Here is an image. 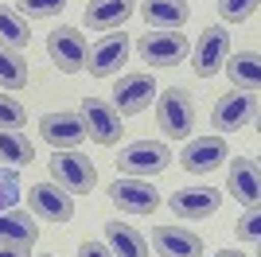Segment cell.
<instances>
[{
	"label": "cell",
	"instance_id": "cell-8",
	"mask_svg": "<svg viewBox=\"0 0 261 257\" xmlns=\"http://www.w3.org/2000/svg\"><path fill=\"white\" fill-rule=\"evenodd\" d=\"M191 66H195L199 78H215V70H222L230 59V32L226 28H203V35H199V43L191 47Z\"/></svg>",
	"mask_w": 261,
	"mask_h": 257
},
{
	"label": "cell",
	"instance_id": "cell-14",
	"mask_svg": "<svg viewBox=\"0 0 261 257\" xmlns=\"http://www.w3.org/2000/svg\"><path fill=\"white\" fill-rule=\"evenodd\" d=\"M168 207L179 218H187V222H199V218H211L222 207V191L218 187H203V183L199 187H179V191H172Z\"/></svg>",
	"mask_w": 261,
	"mask_h": 257
},
{
	"label": "cell",
	"instance_id": "cell-26",
	"mask_svg": "<svg viewBox=\"0 0 261 257\" xmlns=\"http://www.w3.org/2000/svg\"><path fill=\"white\" fill-rule=\"evenodd\" d=\"M20 203V171L16 168H0V214L12 211Z\"/></svg>",
	"mask_w": 261,
	"mask_h": 257
},
{
	"label": "cell",
	"instance_id": "cell-1",
	"mask_svg": "<svg viewBox=\"0 0 261 257\" xmlns=\"http://www.w3.org/2000/svg\"><path fill=\"white\" fill-rule=\"evenodd\" d=\"M47 168H51V179L70 195H86V191H94V183H98V168L90 164V156H82V152H74V148L51 152Z\"/></svg>",
	"mask_w": 261,
	"mask_h": 257
},
{
	"label": "cell",
	"instance_id": "cell-10",
	"mask_svg": "<svg viewBox=\"0 0 261 257\" xmlns=\"http://www.w3.org/2000/svg\"><path fill=\"white\" fill-rule=\"evenodd\" d=\"M156 97V78L137 70V74H121L113 86V109L121 117H133V113H144Z\"/></svg>",
	"mask_w": 261,
	"mask_h": 257
},
{
	"label": "cell",
	"instance_id": "cell-5",
	"mask_svg": "<svg viewBox=\"0 0 261 257\" xmlns=\"http://www.w3.org/2000/svg\"><path fill=\"white\" fill-rule=\"evenodd\" d=\"M78 117H82V125H86V137L94 140V144H117L121 140V113L109 101H101V97H82V106H78Z\"/></svg>",
	"mask_w": 261,
	"mask_h": 257
},
{
	"label": "cell",
	"instance_id": "cell-18",
	"mask_svg": "<svg viewBox=\"0 0 261 257\" xmlns=\"http://www.w3.org/2000/svg\"><path fill=\"white\" fill-rule=\"evenodd\" d=\"M152 246L160 257H199L203 253V238L184 230V226H156Z\"/></svg>",
	"mask_w": 261,
	"mask_h": 257
},
{
	"label": "cell",
	"instance_id": "cell-23",
	"mask_svg": "<svg viewBox=\"0 0 261 257\" xmlns=\"http://www.w3.org/2000/svg\"><path fill=\"white\" fill-rule=\"evenodd\" d=\"M32 43V28L23 20L16 8L8 4H0V47H8V51H23Z\"/></svg>",
	"mask_w": 261,
	"mask_h": 257
},
{
	"label": "cell",
	"instance_id": "cell-2",
	"mask_svg": "<svg viewBox=\"0 0 261 257\" xmlns=\"http://www.w3.org/2000/svg\"><path fill=\"white\" fill-rule=\"evenodd\" d=\"M156 121L172 140L191 137V128H195V97L187 94L184 86H168L156 97Z\"/></svg>",
	"mask_w": 261,
	"mask_h": 257
},
{
	"label": "cell",
	"instance_id": "cell-29",
	"mask_svg": "<svg viewBox=\"0 0 261 257\" xmlns=\"http://www.w3.org/2000/svg\"><path fill=\"white\" fill-rule=\"evenodd\" d=\"M23 121H28V113H23V106L16 101V97L0 94V128H20Z\"/></svg>",
	"mask_w": 261,
	"mask_h": 257
},
{
	"label": "cell",
	"instance_id": "cell-25",
	"mask_svg": "<svg viewBox=\"0 0 261 257\" xmlns=\"http://www.w3.org/2000/svg\"><path fill=\"white\" fill-rule=\"evenodd\" d=\"M20 86H28V59L23 51L0 47V90H20Z\"/></svg>",
	"mask_w": 261,
	"mask_h": 257
},
{
	"label": "cell",
	"instance_id": "cell-22",
	"mask_svg": "<svg viewBox=\"0 0 261 257\" xmlns=\"http://www.w3.org/2000/svg\"><path fill=\"white\" fill-rule=\"evenodd\" d=\"M226 74L234 82V90H250L257 94V82H261V55L257 51H238L226 59Z\"/></svg>",
	"mask_w": 261,
	"mask_h": 257
},
{
	"label": "cell",
	"instance_id": "cell-15",
	"mask_svg": "<svg viewBox=\"0 0 261 257\" xmlns=\"http://www.w3.org/2000/svg\"><path fill=\"white\" fill-rule=\"evenodd\" d=\"M222 160H230V148H226V140L218 137V133H211V137H195L184 148V156H179L184 171H191V175H207V171H215Z\"/></svg>",
	"mask_w": 261,
	"mask_h": 257
},
{
	"label": "cell",
	"instance_id": "cell-17",
	"mask_svg": "<svg viewBox=\"0 0 261 257\" xmlns=\"http://www.w3.org/2000/svg\"><path fill=\"white\" fill-rule=\"evenodd\" d=\"M133 12H137V0H90L86 28H94V32H121Z\"/></svg>",
	"mask_w": 261,
	"mask_h": 257
},
{
	"label": "cell",
	"instance_id": "cell-27",
	"mask_svg": "<svg viewBox=\"0 0 261 257\" xmlns=\"http://www.w3.org/2000/svg\"><path fill=\"white\" fill-rule=\"evenodd\" d=\"M66 8V0H20V16H28V20H51V16H59V12Z\"/></svg>",
	"mask_w": 261,
	"mask_h": 257
},
{
	"label": "cell",
	"instance_id": "cell-34",
	"mask_svg": "<svg viewBox=\"0 0 261 257\" xmlns=\"http://www.w3.org/2000/svg\"><path fill=\"white\" fill-rule=\"evenodd\" d=\"M43 257H47V253H43Z\"/></svg>",
	"mask_w": 261,
	"mask_h": 257
},
{
	"label": "cell",
	"instance_id": "cell-11",
	"mask_svg": "<svg viewBox=\"0 0 261 257\" xmlns=\"http://www.w3.org/2000/svg\"><path fill=\"white\" fill-rule=\"evenodd\" d=\"M28 207H32V214L47 218V222H59V226L74 218V199L59 183H35V187H28Z\"/></svg>",
	"mask_w": 261,
	"mask_h": 257
},
{
	"label": "cell",
	"instance_id": "cell-30",
	"mask_svg": "<svg viewBox=\"0 0 261 257\" xmlns=\"http://www.w3.org/2000/svg\"><path fill=\"white\" fill-rule=\"evenodd\" d=\"M261 214H257V207H250V214H242L238 222H234V234L242 238V242H250V246H257V238H261Z\"/></svg>",
	"mask_w": 261,
	"mask_h": 257
},
{
	"label": "cell",
	"instance_id": "cell-12",
	"mask_svg": "<svg viewBox=\"0 0 261 257\" xmlns=\"http://www.w3.org/2000/svg\"><path fill=\"white\" fill-rule=\"evenodd\" d=\"M39 137H43L55 152L59 148H78V144L86 140V125H82L78 113L59 109V113H43V117H39Z\"/></svg>",
	"mask_w": 261,
	"mask_h": 257
},
{
	"label": "cell",
	"instance_id": "cell-13",
	"mask_svg": "<svg viewBox=\"0 0 261 257\" xmlns=\"http://www.w3.org/2000/svg\"><path fill=\"white\" fill-rule=\"evenodd\" d=\"M129 51H133V43L125 32H109L106 39L94 47V51L86 55V70L94 78H109V74H117L121 66L129 63Z\"/></svg>",
	"mask_w": 261,
	"mask_h": 257
},
{
	"label": "cell",
	"instance_id": "cell-24",
	"mask_svg": "<svg viewBox=\"0 0 261 257\" xmlns=\"http://www.w3.org/2000/svg\"><path fill=\"white\" fill-rule=\"evenodd\" d=\"M0 160H8L12 168H28L35 160V144L20 128H0Z\"/></svg>",
	"mask_w": 261,
	"mask_h": 257
},
{
	"label": "cell",
	"instance_id": "cell-28",
	"mask_svg": "<svg viewBox=\"0 0 261 257\" xmlns=\"http://www.w3.org/2000/svg\"><path fill=\"white\" fill-rule=\"evenodd\" d=\"M261 0H218V12H222V20L226 23H246L257 12Z\"/></svg>",
	"mask_w": 261,
	"mask_h": 257
},
{
	"label": "cell",
	"instance_id": "cell-6",
	"mask_svg": "<svg viewBox=\"0 0 261 257\" xmlns=\"http://www.w3.org/2000/svg\"><path fill=\"white\" fill-rule=\"evenodd\" d=\"M109 203L125 214H156L160 207V191L152 187V179H137V175H125V179L109 183Z\"/></svg>",
	"mask_w": 261,
	"mask_h": 257
},
{
	"label": "cell",
	"instance_id": "cell-9",
	"mask_svg": "<svg viewBox=\"0 0 261 257\" xmlns=\"http://www.w3.org/2000/svg\"><path fill=\"white\" fill-rule=\"evenodd\" d=\"M47 55L63 74H78V70H86V55H90L86 35L78 28H55L47 35Z\"/></svg>",
	"mask_w": 261,
	"mask_h": 257
},
{
	"label": "cell",
	"instance_id": "cell-21",
	"mask_svg": "<svg viewBox=\"0 0 261 257\" xmlns=\"http://www.w3.org/2000/svg\"><path fill=\"white\" fill-rule=\"evenodd\" d=\"M106 246L113 257H148V238L129 222H106Z\"/></svg>",
	"mask_w": 261,
	"mask_h": 257
},
{
	"label": "cell",
	"instance_id": "cell-32",
	"mask_svg": "<svg viewBox=\"0 0 261 257\" xmlns=\"http://www.w3.org/2000/svg\"><path fill=\"white\" fill-rule=\"evenodd\" d=\"M32 249L28 246H0V257H28Z\"/></svg>",
	"mask_w": 261,
	"mask_h": 257
},
{
	"label": "cell",
	"instance_id": "cell-4",
	"mask_svg": "<svg viewBox=\"0 0 261 257\" xmlns=\"http://www.w3.org/2000/svg\"><path fill=\"white\" fill-rule=\"evenodd\" d=\"M253 121H257V94H250V90H230L211 109V128L218 137L222 133H242Z\"/></svg>",
	"mask_w": 261,
	"mask_h": 257
},
{
	"label": "cell",
	"instance_id": "cell-7",
	"mask_svg": "<svg viewBox=\"0 0 261 257\" xmlns=\"http://www.w3.org/2000/svg\"><path fill=\"white\" fill-rule=\"evenodd\" d=\"M137 55L148 66H179L191 55V43L179 32H148L137 39Z\"/></svg>",
	"mask_w": 261,
	"mask_h": 257
},
{
	"label": "cell",
	"instance_id": "cell-31",
	"mask_svg": "<svg viewBox=\"0 0 261 257\" xmlns=\"http://www.w3.org/2000/svg\"><path fill=\"white\" fill-rule=\"evenodd\" d=\"M78 257H113V253H109L106 242H82V246H78Z\"/></svg>",
	"mask_w": 261,
	"mask_h": 257
},
{
	"label": "cell",
	"instance_id": "cell-33",
	"mask_svg": "<svg viewBox=\"0 0 261 257\" xmlns=\"http://www.w3.org/2000/svg\"><path fill=\"white\" fill-rule=\"evenodd\" d=\"M211 257H250V253H238V249H215Z\"/></svg>",
	"mask_w": 261,
	"mask_h": 257
},
{
	"label": "cell",
	"instance_id": "cell-19",
	"mask_svg": "<svg viewBox=\"0 0 261 257\" xmlns=\"http://www.w3.org/2000/svg\"><path fill=\"white\" fill-rule=\"evenodd\" d=\"M141 16L156 32H179V28L191 20V8H187L184 0H144Z\"/></svg>",
	"mask_w": 261,
	"mask_h": 257
},
{
	"label": "cell",
	"instance_id": "cell-20",
	"mask_svg": "<svg viewBox=\"0 0 261 257\" xmlns=\"http://www.w3.org/2000/svg\"><path fill=\"white\" fill-rule=\"evenodd\" d=\"M39 242V222H32L28 211H4L0 214V246H28L32 249Z\"/></svg>",
	"mask_w": 261,
	"mask_h": 257
},
{
	"label": "cell",
	"instance_id": "cell-16",
	"mask_svg": "<svg viewBox=\"0 0 261 257\" xmlns=\"http://www.w3.org/2000/svg\"><path fill=\"white\" fill-rule=\"evenodd\" d=\"M226 191L234 195L242 207H257V199H261V168H257L253 156H238V160H230Z\"/></svg>",
	"mask_w": 261,
	"mask_h": 257
},
{
	"label": "cell",
	"instance_id": "cell-3",
	"mask_svg": "<svg viewBox=\"0 0 261 257\" xmlns=\"http://www.w3.org/2000/svg\"><path fill=\"white\" fill-rule=\"evenodd\" d=\"M117 168L125 175H137V179H152V175L172 168V148L164 140H133V144L121 148Z\"/></svg>",
	"mask_w": 261,
	"mask_h": 257
}]
</instances>
